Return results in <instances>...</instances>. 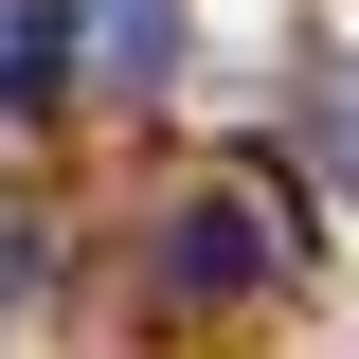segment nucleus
<instances>
[{"mask_svg": "<svg viewBox=\"0 0 359 359\" xmlns=\"http://www.w3.org/2000/svg\"><path fill=\"white\" fill-rule=\"evenodd\" d=\"M72 90V18L54 0H0V108H54Z\"/></svg>", "mask_w": 359, "mask_h": 359, "instance_id": "nucleus-2", "label": "nucleus"}, {"mask_svg": "<svg viewBox=\"0 0 359 359\" xmlns=\"http://www.w3.org/2000/svg\"><path fill=\"white\" fill-rule=\"evenodd\" d=\"M287 269H306V216H287L269 180H198L162 216V252H144V287H162L180 323H233L252 287H287Z\"/></svg>", "mask_w": 359, "mask_h": 359, "instance_id": "nucleus-1", "label": "nucleus"}, {"mask_svg": "<svg viewBox=\"0 0 359 359\" xmlns=\"http://www.w3.org/2000/svg\"><path fill=\"white\" fill-rule=\"evenodd\" d=\"M108 72H126V90L180 72V18H162V0H126V18H108Z\"/></svg>", "mask_w": 359, "mask_h": 359, "instance_id": "nucleus-3", "label": "nucleus"}]
</instances>
